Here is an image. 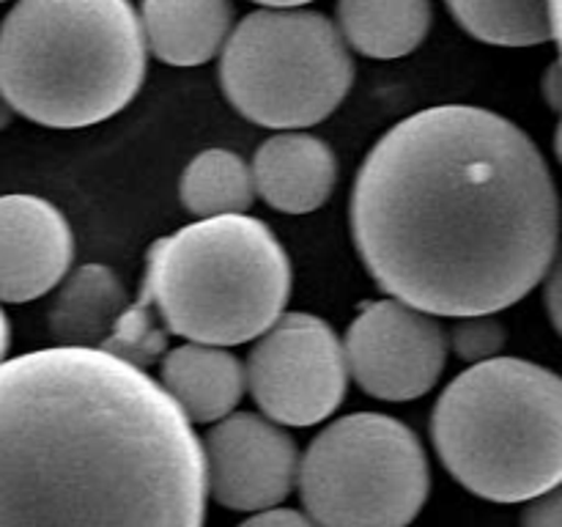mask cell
I'll list each match as a JSON object with an SVG mask.
<instances>
[{
	"instance_id": "obj_1",
	"label": "cell",
	"mask_w": 562,
	"mask_h": 527,
	"mask_svg": "<svg viewBox=\"0 0 562 527\" xmlns=\"http://www.w3.org/2000/svg\"><path fill=\"white\" fill-rule=\"evenodd\" d=\"M371 278L431 316H477L530 294L554 264L560 206L536 143L505 115L437 104L379 137L351 192Z\"/></svg>"
},
{
	"instance_id": "obj_2",
	"label": "cell",
	"mask_w": 562,
	"mask_h": 527,
	"mask_svg": "<svg viewBox=\"0 0 562 527\" xmlns=\"http://www.w3.org/2000/svg\"><path fill=\"white\" fill-rule=\"evenodd\" d=\"M206 461L190 417L99 346L0 362V527H203Z\"/></svg>"
},
{
	"instance_id": "obj_3",
	"label": "cell",
	"mask_w": 562,
	"mask_h": 527,
	"mask_svg": "<svg viewBox=\"0 0 562 527\" xmlns=\"http://www.w3.org/2000/svg\"><path fill=\"white\" fill-rule=\"evenodd\" d=\"M130 0H16L0 22V99L53 130L113 119L148 64Z\"/></svg>"
},
{
	"instance_id": "obj_4",
	"label": "cell",
	"mask_w": 562,
	"mask_h": 527,
	"mask_svg": "<svg viewBox=\"0 0 562 527\" xmlns=\"http://www.w3.org/2000/svg\"><path fill=\"white\" fill-rule=\"evenodd\" d=\"M431 439L467 492L492 503H527L560 486V377L519 357L472 362L439 395Z\"/></svg>"
},
{
	"instance_id": "obj_5",
	"label": "cell",
	"mask_w": 562,
	"mask_h": 527,
	"mask_svg": "<svg viewBox=\"0 0 562 527\" xmlns=\"http://www.w3.org/2000/svg\"><path fill=\"white\" fill-rule=\"evenodd\" d=\"M140 291L168 333L236 346L258 338L283 313L291 261L261 220L220 214L154 242Z\"/></svg>"
},
{
	"instance_id": "obj_6",
	"label": "cell",
	"mask_w": 562,
	"mask_h": 527,
	"mask_svg": "<svg viewBox=\"0 0 562 527\" xmlns=\"http://www.w3.org/2000/svg\"><path fill=\"white\" fill-rule=\"evenodd\" d=\"M220 86L252 124L302 130L329 119L349 93L355 60L329 16L258 9L220 49Z\"/></svg>"
},
{
	"instance_id": "obj_7",
	"label": "cell",
	"mask_w": 562,
	"mask_h": 527,
	"mask_svg": "<svg viewBox=\"0 0 562 527\" xmlns=\"http://www.w3.org/2000/svg\"><path fill=\"white\" fill-rule=\"evenodd\" d=\"M300 497L318 527H406L431 492L420 439L382 412L329 423L300 459Z\"/></svg>"
},
{
	"instance_id": "obj_8",
	"label": "cell",
	"mask_w": 562,
	"mask_h": 527,
	"mask_svg": "<svg viewBox=\"0 0 562 527\" xmlns=\"http://www.w3.org/2000/svg\"><path fill=\"white\" fill-rule=\"evenodd\" d=\"M263 415L278 426H316L344 404V344L313 313H280L252 346L245 371Z\"/></svg>"
},
{
	"instance_id": "obj_9",
	"label": "cell",
	"mask_w": 562,
	"mask_h": 527,
	"mask_svg": "<svg viewBox=\"0 0 562 527\" xmlns=\"http://www.w3.org/2000/svg\"><path fill=\"white\" fill-rule=\"evenodd\" d=\"M349 377L368 395L382 401H412L439 382L448 360V338L431 313L401 300L362 305L346 333Z\"/></svg>"
},
{
	"instance_id": "obj_10",
	"label": "cell",
	"mask_w": 562,
	"mask_h": 527,
	"mask_svg": "<svg viewBox=\"0 0 562 527\" xmlns=\"http://www.w3.org/2000/svg\"><path fill=\"white\" fill-rule=\"evenodd\" d=\"M203 461L214 503L228 511H267L294 492L300 450L269 417L231 412L203 437Z\"/></svg>"
},
{
	"instance_id": "obj_11",
	"label": "cell",
	"mask_w": 562,
	"mask_h": 527,
	"mask_svg": "<svg viewBox=\"0 0 562 527\" xmlns=\"http://www.w3.org/2000/svg\"><path fill=\"white\" fill-rule=\"evenodd\" d=\"M75 239L64 212L38 195H0V302H31L69 272Z\"/></svg>"
},
{
	"instance_id": "obj_12",
	"label": "cell",
	"mask_w": 562,
	"mask_h": 527,
	"mask_svg": "<svg viewBox=\"0 0 562 527\" xmlns=\"http://www.w3.org/2000/svg\"><path fill=\"white\" fill-rule=\"evenodd\" d=\"M250 173L252 187L269 206L285 214H307L333 195L338 159L322 137L283 132L261 143Z\"/></svg>"
},
{
	"instance_id": "obj_13",
	"label": "cell",
	"mask_w": 562,
	"mask_h": 527,
	"mask_svg": "<svg viewBox=\"0 0 562 527\" xmlns=\"http://www.w3.org/2000/svg\"><path fill=\"white\" fill-rule=\"evenodd\" d=\"M159 373L162 388L192 423H214L231 415L247 384L234 351L195 340L165 351Z\"/></svg>"
},
{
	"instance_id": "obj_14",
	"label": "cell",
	"mask_w": 562,
	"mask_h": 527,
	"mask_svg": "<svg viewBox=\"0 0 562 527\" xmlns=\"http://www.w3.org/2000/svg\"><path fill=\"white\" fill-rule=\"evenodd\" d=\"M137 16L146 49L170 66L212 60L234 27L231 0H143Z\"/></svg>"
},
{
	"instance_id": "obj_15",
	"label": "cell",
	"mask_w": 562,
	"mask_h": 527,
	"mask_svg": "<svg viewBox=\"0 0 562 527\" xmlns=\"http://www.w3.org/2000/svg\"><path fill=\"white\" fill-rule=\"evenodd\" d=\"M124 307L119 274L104 264H82L60 283L49 305V333L58 346H102Z\"/></svg>"
},
{
	"instance_id": "obj_16",
	"label": "cell",
	"mask_w": 562,
	"mask_h": 527,
	"mask_svg": "<svg viewBox=\"0 0 562 527\" xmlns=\"http://www.w3.org/2000/svg\"><path fill=\"white\" fill-rule=\"evenodd\" d=\"M431 0H338V31L366 58H404L431 31Z\"/></svg>"
},
{
	"instance_id": "obj_17",
	"label": "cell",
	"mask_w": 562,
	"mask_h": 527,
	"mask_svg": "<svg viewBox=\"0 0 562 527\" xmlns=\"http://www.w3.org/2000/svg\"><path fill=\"white\" fill-rule=\"evenodd\" d=\"M450 14L477 42L494 47H536L558 42V0H445Z\"/></svg>"
},
{
	"instance_id": "obj_18",
	"label": "cell",
	"mask_w": 562,
	"mask_h": 527,
	"mask_svg": "<svg viewBox=\"0 0 562 527\" xmlns=\"http://www.w3.org/2000/svg\"><path fill=\"white\" fill-rule=\"evenodd\" d=\"M181 203L195 217L245 214L256 201L252 173L239 154L228 148H206L195 154L181 173Z\"/></svg>"
},
{
	"instance_id": "obj_19",
	"label": "cell",
	"mask_w": 562,
	"mask_h": 527,
	"mask_svg": "<svg viewBox=\"0 0 562 527\" xmlns=\"http://www.w3.org/2000/svg\"><path fill=\"white\" fill-rule=\"evenodd\" d=\"M99 349L110 351L119 360L143 368V371L162 360V355L168 351V327L162 324L146 291H140V296L119 313L113 329Z\"/></svg>"
},
{
	"instance_id": "obj_20",
	"label": "cell",
	"mask_w": 562,
	"mask_h": 527,
	"mask_svg": "<svg viewBox=\"0 0 562 527\" xmlns=\"http://www.w3.org/2000/svg\"><path fill=\"white\" fill-rule=\"evenodd\" d=\"M450 346L456 355L467 362L492 360L505 346V327L494 318V313H477V316H459Z\"/></svg>"
},
{
	"instance_id": "obj_21",
	"label": "cell",
	"mask_w": 562,
	"mask_h": 527,
	"mask_svg": "<svg viewBox=\"0 0 562 527\" xmlns=\"http://www.w3.org/2000/svg\"><path fill=\"white\" fill-rule=\"evenodd\" d=\"M527 508L521 514V527H562V500L560 486L527 500Z\"/></svg>"
},
{
	"instance_id": "obj_22",
	"label": "cell",
	"mask_w": 562,
	"mask_h": 527,
	"mask_svg": "<svg viewBox=\"0 0 562 527\" xmlns=\"http://www.w3.org/2000/svg\"><path fill=\"white\" fill-rule=\"evenodd\" d=\"M239 527H318V525L307 514H300V511H291V508H278V505H274V508L256 511V516L245 519Z\"/></svg>"
},
{
	"instance_id": "obj_23",
	"label": "cell",
	"mask_w": 562,
	"mask_h": 527,
	"mask_svg": "<svg viewBox=\"0 0 562 527\" xmlns=\"http://www.w3.org/2000/svg\"><path fill=\"white\" fill-rule=\"evenodd\" d=\"M547 97H549V102H552V108L558 110L560 108V64H552V69H549Z\"/></svg>"
},
{
	"instance_id": "obj_24",
	"label": "cell",
	"mask_w": 562,
	"mask_h": 527,
	"mask_svg": "<svg viewBox=\"0 0 562 527\" xmlns=\"http://www.w3.org/2000/svg\"><path fill=\"white\" fill-rule=\"evenodd\" d=\"M252 3L263 5V9H300V5L313 3V0H252Z\"/></svg>"
},
{
	"instance_id": "obj_25",
	"label": "cell",
	"mask_w": 562,
	"mask_h": 527,
	"mask_svg": "<svg viewBox=\"0 0 562 527\" xmlns=\"http://www.w3.org/2000/svg\"><path fill=\"white\" fill-rule=\"evenodd\" d=\"M554 294H558V274L549 280V313H552L554 327H560V307H558V296Z\"/></svg>"
},
{
	"instance_id": "obj_26",
	"label": "cell",
	"mask_w": 562,
	"mask_h": 527,
	"mask_svg": "<svg viewBox=\"0 0 562 527\" xmlns=\"http://www.w3.org/2000/svg\"><path fill=\"white\" fill-rule=\"evenodd\" d=\"M9 340H11L9 318H5L3 307H0V362H3V360H5V351H9Z\"/></svg>"
},
{
	"instance_id": "obj_27",
	"label": "cell",
	"mask_w": 562,
	"mask_h": 527,
	"mask_svg": "<svg viewBox=\"0 0 562 527\" xmlns=\"http://www.w3.org/2000/svg\"><path fill=\"white\" fill-rule=\"evenodd\" d=\"M9 104H5L3 102V99H0V126H3L5 124V121H9Z\"/></svg>"
},
{
	"instance_id": "obj_28",
	"label": "cell",
	"mask_w": 562,
	"mask_h": 527,
	"mask_svg": "<svg viewBox=\"0 0 562 527\" xmlns=\"http://www.w3.org/2000/svg\"><path fill=\"white\" fill-rule=\"evenodd\" d=\"M0 3H5V0H0Z\"/></svg>"
}]
</instances>
